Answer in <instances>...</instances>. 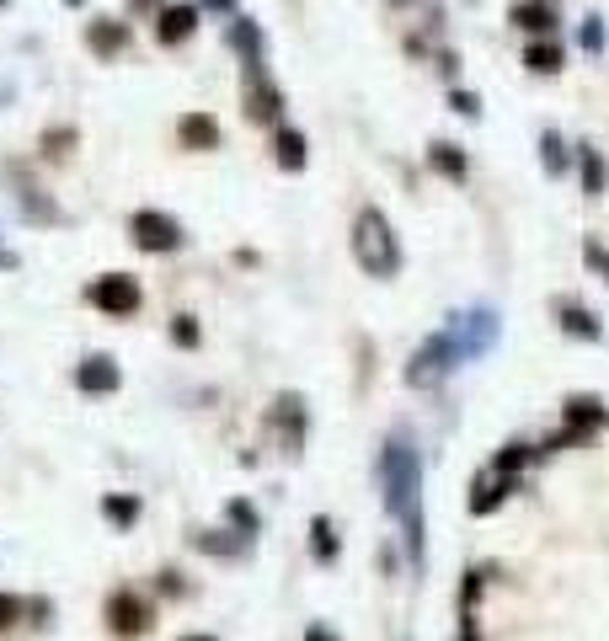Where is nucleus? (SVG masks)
<instances>
[{
  "label": "nucleus",
  "mask_w": 609,
  "mask_h": 641,
  "mask_svg": "<svg viewBox=\"0 0 609 641\" xmlns=\"http://www.w3.org/2000/svg\"><path fill=\"white\" fill-rule=\"evenodd\" d=\"M380 481H385V508L406 524V545L412 556H423V503H417V487H423V465H417V449L390 439L380 455Z\"/></svg>",
  "instance_id": "f257e3e1"
},
{
  "label": "nucleus",
  "mask_w": 609,
  "mask_h": 641,
  "mask_svg": "<svg viewBox=\"0 0 609 641\" xmlns=\"http://www.w3.org/2000/svg\"><path fill=\"white\" fill-rule=\"evenodd\" d=\"M353 257H358V268L374 273V278H390L401 268V246L396 236H390V220L380 209H364L358 214V225H353Z\"/></svg>",
  "instance_id": "f03ea898"
},
{
  "label": "nucleus",
  "mask_w": 609,
  "mask_h": 641,
  "mask_svg": "<svg viewBox=\"0 0 609 641\" xmlns=\"http://www.w3.org/2000/svg\"><path fill=\"white\" fill-rule=\"evenodd\" d=\"M86 300L102 310V316H118V321H129L139 305H145V289H139V278L129 273H102L97 284L86 289Z\"/></svg>",
  "instance_id": "7ed1b4c3"
},
{
  "label": "nucleus",
  "mask_w": 609,
  "mask_h": 641,
  "mask_svg": "<svg viewBox=\"0 0 609 641\" xmlns=\"http://www.w3.org/2000/svg\"><path fill=\"white\" fill-rule=\"evenodd\" d=\"M129 236H134L139 252H177V246H182V225L171 220V214H161V209H139L129 220Z\"/></svg>",
  "instance_id": "20e7f679"
},
{
  "label": "nucleus",
  "mask_w": 609,
  "mask_h": 641,
  "mask_svg": "<svg viewBox=\"0 0 609 641\" xmlns=\"http://www.w3.org/2000/svg\"><path fill=\"white\" fill-rule=\"evenodd\" d=\"M460 364V348H455V337L449 332H439V337H428L423 342V353L412 358V369H406V380L412 385H439L449 369Z\"/></svg>",
  "instance_id": "39448f33"
},
{
  "label": "nucleus",
  "mask_w": 609,
  "mask_h": 641,
  "mask_svg": "<svg viewBox=\"0 0 609 641\" xmlns=\"http://www.w3.org/2000/svg\"><path fill=\"white\" fill-rule=\"evenodd\" d=\"M6 182H11V198H17V209H22L27 225H59V209H54L49 198H43V187L27 177V166L6 161Z\"/></svg>",
  "instance_id": "423d86ee"
},
{
  "label": "nucleus",
  "mask_w": 609,
  "mask_h": 641,
  "mask_svg": "<svg viewBox=\"0 0 609 641\" xmlns=\"http://www.w3.org/2000/svg\"><path fill=\"white\" fill-rule=\"evenodd\" d=\"M107 625H113L118 636H150L155 631V609L139 599L134 588H118L113 599H107Z\"/></svg>",
  "instance_id": "0eeeda50"
},
{
  "label": "nucleus",
  "mask_w": 609,
  "mask_h": 641,
  "mask_svg": "<svg viewBox=\"0 0 609 641\" xmlns=\"http://www.w3.org/2000/svg\"><path fill=\"white\" fill-rule=\"evenodd\" d=\"M278 113H284V91L262 75V65H246V118H252V123H273Z\"/></svg>",
  "instance_id": "6e6552de"
},
{
  "label": "nucleus",
  "mask_w": 609,
  "mask_h": 641,
  "mask_svg": "<svg viewBox=\"0 0 609 641\" xmlns=\"http://www.w3.org/2000/svg\"><path fill=\"white\" fill-rule=\"evenodd\" d=\"M455 321H460V316H455ZM449 337H455L460 358H476V353H487V342L497 337V316H492V310H471V316H465Z\"/></svg>",
  "instance_id": "1a4fd4ad"
},
{
  "label": "nucleus",
  "mask_w": 609,
  "mask_h": 641,
  "mask_svg": "<svg viewBox=\"0 0 609 641\" xmlns=\"http://www.w3.org/2000/svg\"><path fill=\"white\" fill-rule=\"evenodd\" d=\"M118 358H107V353H97V358H81V369H75V385L86 390V396H107V390H118Z\"/></svg>",
  "instance_id": "9d476101"
},
{
  "label": "nucleus",
  "mask_w": 609,
  "mask_h": 641,
  "mask_svg": "<svg viewBox=\"0 0 609 641\" xmlns=\"http://www.w3.org/2000/svg\"><path fill=\"white\" fill-rule=\"evenodd\" d=\"M198 33V6H161V17H155V38L166 43V49H177Z\"/></svg>",
  "instance_id": "9b49d317"
},
{
  "label": "nucleus",
  "mask_w": 609,
  "mask_h": 641,
  "mask_svg": "<svg viewBox=\"0 0 609 641\" xmlns=\"http://www.w3.org/2000/svg\"><path fill=\"white\" fill-rule=\"evenodd\" d=\"M177 139L187 150H220V123H214L209 113H187L177 123Z\"/></svg>",
  "instance_id": "f8f14e48"
},
{
  "label": "nucleus",
  "mask_w": 609,
  "mask_h": 641,
  "mask_svg": "<svg viewBox=\"0 0 609 641\" xmlns=\"http://www.w3.org/2000/svg\"><path fill=\"white\" fill-rule=\"evenodd\" d=\"M273 422L284 428V455H300V428H305V401L300 396H278V406H273Z\"/></svg>",
  "instance_id": "ddd939ff"
},
{
  "label": "nucleus",
  "mask_w": 609,
  "mask_h": 641,
  "mask_svg": "<svg viewBox=\"0 0 609 641\" xmlns=\"http://www.w3.org/2000/svg\"><path fill=\"white\" fill-rule=\"evenodd\" d=\"M86 49L91 54H123V49H129V27H123V22H91L86 27Z\"/></svg>",
  "instance_id": "4468645a"
},
{
  "label": "nucleus",
  "mask_w": 609,
  "mask_h": 641,
  "mask_svg": "<svg viewBox=\"0 0 609 641\" xmlns=\"http://www.w3.org/2000/svg\"><path fill=\"white\" fill-rule=\"evenodd\" d=\"M225 43L246 59V65H262V33H257V22H252V17H236V22H230Z\"/></svg>",
  "instance_id": "2eb2a0df"
},
{
  "label": "nucleus",
  "mask_w": 609,
  "mask_h": 641,
  "mask_svg": "<svg viewBox=\"0 0 609 641\" xmlns=\"http://www.w3.org/2000/svg\"><path fill=\"white\" fill-rule=\"evenodd\" d=\"M193 545L203 556H241L246 551V535H225V529H198Z\"/></svg>",
  "instance_id": "dca6fc26"
},
{
  "label": "nucleus",
  "mask_w": 609,
  "mask_h": 641,
  "mask_svg": "<svg viewBox=\"0 0 609 641\" xmlns=\"http://www.w3.org/2000/svg\"><path fill=\"white\" fill-rule=\"evenodd\" d=\"M273 155H278V166H284V171H305V134L300 129H278Z\"/></svg>",
  "instance_id": "f3484780"
},
{
  "label": "nucleus",
  "mask_w": 609,
  "mask_h": 641,
  "mask_svg": "<svg viewBox=\"0 0 609 641\" xmlns=\"http://www.w3.org/2000/svg\"><path fill=\"white\" fill-rule=\"evenodd\" d=\"M428 166L439 171V177H449V182H465V155L455 150V145H428Z\"/></svg>",
  "instance_id": "a211bd4d"
},
{
  "label": "nucleus",
  "mask_w": 609,
  "mask_h": 641,
  "mask_svg": "<svg viewBox=\"0 0 609 641\" xmlns=\"http://www.w3.org/2000/svg\"><path fill=\"white\" fill-rule=\"evenodd\" d=\"M139 508H145V503H139L134 492H107V497H102V513H107L118 529H129V524L139 519Z\"/></svg>",
  "instance_id": "6ab92c4d"
},
{
  "label": "nucleus",
  "mask_w": 609,
  "mask_h": 641,
  "mask_svg": "<svg viewBox=\"0 0 609 641\" xmlns=\"http://www.w3.org/2000/svg\"><path fill=\"white\" fill-rule=\"evenodd\" d=\"M513 22H519L524 33H545V38L556 33V11L545 6V0H535V6H519V11H513Z\"/></svg>",
  "instance_id": "aec40b11"
},
{
  "label": "nucleus",
  "mask_w": 609,
  "mask_h": 641,
  "mask_svg": "<svg viewBox=\"0 0 609 641\" xmlns=\"http://www.w3.org/2000/svg\"><path fill=\"white\" fill-rule=\"evenodd\" d=\"M577 166H583V187H588V193H604V187H609V166H604V155L593 150V145H583Z\"/></svg>",
  "instance_id": "412c9836"
},
{
  "label": "nucleus",
  "mask_w": 609,
  "mask_h": 641,
  "mask_svg": "<svg viewBox=\"0 0 609 641\" xmlns=\"http://www.w3.org/2000/svg\"><path fill=\"white\" fill-rule=\"evenodd\" d=\"M561 326H567L572 337H599V316H593V310H583V305H561Z\"/></svg>",
  "instance_id": "4be33fe9"
},
{
  "label": "nucleus",
  "mask_w": 609,
  "mask_h": 641,
  "mask_svg": "<svg viewBox=\"0 0 609 641\" xmlns=\"http://www.w3.org/2000/svg\"><path fill=\"white\" fill-rule=\"evenodd\" d=\"M310 551H316V561H337V529H332V519L310 524Z\"/></svg>",
  "instance_id": "5701e85b"
},
{
  "label": "nucleus",
  "mask_w": 609,
  "mask_h": 641,
  "mask_svg": "<svg viewBox=\"0 0 609 641\" xmlns=\"http://www.w3.org/2000/svg\"><path fill=\"white\" fill-rule=\"evenodd\" d=\"M524 65L535 75H556L561 70V49H556V43H535V49L524 54Z\"/></svg>",
  "instance_id": "b1692460"
},
{
  "label": "nucleus",
  "mask_w": 609,
  "mask_h": 641,
  "mask_svg": "<svg viewBox=\"0 0 609 641\" xmlns=\"http://www.w3.org/2000/svg\"><path fill=\"white\" fill-rule=\"evenodd\" d=\"M75 150V129H49L43 134V161H65Z\"/></svg>",
  "instance_id": "393cba45"
},
{
  "label": "nucleus",
  "mask_w": 609,
  "mask_h": 641,
  "mask_svg": "<svg viewBox=\"0 0 609 641\" xmlns=\"http://www.w3.org/2000/svg\"><path fill=\"white\" fill-rule=\"evenodd\" d=\"M503 497H508V476H503V481H481L476 497H471V508H476V513H492Z\"/></svg>",
  "instance_id": "a878e982"
},
{
  "label": "nucleus",
  "mask_w": 609,
  "mask_h": 641,
  "mask_svg": "<svg viewBox=\"0 0 609 641\" xmlns=\"http://www.w3.org/2000/svg\"><path fill=\"white\" fill-rule=\"evenodd\" d=\"M225 513H230V524H236V529H241L246 540L257 535V508H252V503H241V497H236V503H230Z\"/></svg>",
  "instance_id": "bb28decb"
},
{
  "label": "nucleus",
  "mask_w": 609,
  "mask_h": 641,
  "mask_svg": "<svg viewBox=\"0 0 609 641\" xmlns=\"http://www.w3.org/2000/svg\"><path fill=\"white\" fill-rule=\"evenodd\" d=\"M171 342H177V348H198V321L177 316V321H171Z\"/></svg>",
  "instance_id": "cd10ccee"
},
{
  "label": "nucleus",
  "mask_w": 609,
  "mask_h": 641,
  "mask_svg": "<svg viewBox=\"0 0 609 641\" xmlns=\"http://www.w3.org/2000/svg\"><path fill=\"white\" fill-rule=\"evenodd\" d=\"M567 422H572V428H583V422H599V401H583V396L567 401Z\"/></svg>",
  "instance_id": "c85d7f7f"
},
{
  "label": "nucleus",
  "mask_w": 609,
  "mask_h": 641,
  "mask_svg": "<svg viewBox=\"0 0 609 641\" xmlns=\"http://www.w3.org/2000/svg\"><path fill=\"white\" fill-rule=\"evenodd\" d=\"M17 620H22V599L17 593H0V631H11Z\"/></svg>",
  "instance_id": "c756f323"
},
{
  "label": "nucleus",
  "mask_w": 609,
  "mask_h": 641,
  "mask_svg": "<svg viewBox=\"0 0 609 641\" xmlns=\"http://www.w3.org/2000/svg\"><path fill=\"white\" fill-rule=\"evenodd\" d=\"M540 155H545V166H551V171H567V155H561V139L556 134L540 139Z\"/></svg>",
  "instance_id": "7c9ffc66"
},
{
  "label": "nucleus",
  "mask_w": 609,
  "mask_h": 641,
  "mask_svg": "<svg viewBox=\"0 0 609 641\" xmlns=\"http://www.w3.org/2000/svg\"><path fill=\"white\" fill-rule=\"evenodd\" d=\"M583 257H588L593 268L604 273V284H609V246H599V241H588V246H583Z\"/></svg>",
  "instance_id": "2f4dec72"
},
{
  "label": "nucleus",
  "mask_w": 609,
  "mask_h": 641,
  "mask_svg": "<svg viewBox=\"0 0 609 641\" xmlns=\"http://www.w3.org/2000/svg\"><path fill=\"white\" fill-rule=\"evenodd\" d=\"M22 615H33V625H49V599H22Z\"/></svg>",
  "instance_id": "473e14b6"
},
{
  "label": "nucleus",
  "mask_w": 609,
  "mask_h": 641,
  "mask_svg": "<svg viewBox=\"0 0 609 641\" xmlns=\"http://www.w3.org/2000/svg\"><path fill=\"white\" fill-rule=\"evenodd\" d=\"M455 113H465V118H476V113H481V102L471 97V91H455Z\"/></svg>",
  "instance_id": "72a5a7b5"
},
{
  "label": "nucleus",
  "mask_w": 609,
  "mask_h": 641,
  "mask_svg": "<svg viewBox=\"0 0 609 641\" xmlns=\"http://www.w3.org/2000/svg\"><path fill=\"white\" fill-rule=\"evenodd\" d=\"M604 33H599V22H583V49H599Z\"/></svg>",
  "instance_id": "f704fd0d"
},
{
  "label": "nucleus",
  "mask_w": 609,
  "mask_h": 641,
  "mask_svg": "<svg viewBox=\"0 0 609 641\" xmlns=\"http://www.w3.org/2000/svg\"><path fill=\"white\" fill-rule=\"evenodd\" d=\"M305 641H337V636L326 631V625H310V631H305Z\"/></svg>",
  "instance_id": "c9c22d12"
},
{
  "label": "nucleus",
  "mask_w": 609,
  "mask_h": 641,
  "mask_svg": "<svg viewBox=\"0 0 609 641\" xmlns=\"http://www.w3.org/2000/svg\"><path fill=\"white\" fill-rule=\"evenodd\" d=\"M203 6H214V11H236V0H203Z\"/></svg>",
  "instance_id": "e433bc0d"
},
{
  "label": "nucleus",
  "mask_w": 609,
  "mask_h": 641,
  "mask_svg": "<svg viewBox=\"0 0 609 641\" xmlns=\"http://www.w3.org/2000/svg\"><path fill=\"white\" fill-rule=\"evenodd\" d=\"M155 6H161V0H134V11H155Z\"/></svg>",
  "instance_id": "4c0bfd02"
},
{
  "label": "nucleus",
  "mask_w": 609,
  "mask_h": 641,
  "mask_svg": "<svg viewBox=\"0 0 609 641\" xmlns=\"http://www.w3.org/2000/svg\"><path fill=\"white\" fill-rule=\"evenodd\" d=\"M0 268H17V257H11V252H0Z\"/></svg>",
  "instance_id": "58836bf2"
},
{
  "label": "nucleus",
  "mask_w": 609,
  "mask_h": 641,
  "mask_svg": "<svg viewBox=\"0 0 609 641\" xmlns=\"http://www.w3.org/2000/svg\"><path fill=\"white\" fill-rule=\"evenodd\" d=\"M182 641H220V636H182Z\"/></svg>",
  "instance_id": "ea45409f"
},
{
  "label": "nucleus",
  "mask_w": 609,
  "mask_h": 641,
  "mask_svg": "<svg viewBox=\"0 0 609 641\" xmlns=\"http://www.w3.org/2000/svg\"><path fill=\"white\" fill-rule=\"evenodd\" d=\"M390 6H412V0H390Z\"/></svg>",
  "instance_id": "a19ab883"
},
{
  "label": "nucleus",
  "mask_w": 609,
  "mask_h": 641,
  "mask_svg": "<svg viewBox=\"0 0 609 641\" xmlns=\"http://www.w3.org/2000/svg\"><path fill=\"white\" fill-rule=\"evenodd\" d=\"M70 6H81V0H70Z\"/></svg>",
  "instance_id": "79ce46f5"
}]
</instances>
